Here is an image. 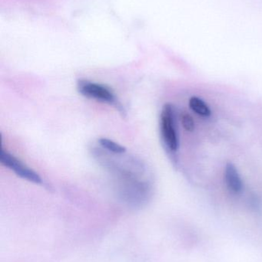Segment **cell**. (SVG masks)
I'll return each mask as SVG.
<instances>
[{
  "label": "cell",
  "mask_w": 262,
  "mask_h": 262,
  "mask_svg": "<svg viewBox=\"0 0 262 262\" xmlns=\"http://www.w3.org/2000/svg\"><path fill=\"white\" fill-rule=\"evenodd\" d=\"M160 130L166 147L171 151H176L179 142L175 124V110L171 104L163 106L160 116Z\"/></svg>",
  "instance_id": "cell-3"
},
{
  "label": "cell",
  "mask_w": 262,
  "mask_h": 262,
  "mask_svg": "<svg viewBox=\"0 0 262 262\" xmlns=\"http://www.w3.org/2000/svg\"><path fill=\"white\" fill-rule=\"evenodd\" d=\"M98 144L101 147L109 152L115 154H123L126 152V148L113 140L107 138H100L98 140Z\"/></svg>",
  "instance_id": "cell-7"
},
{
  "label": "cell",
  "mask_w": 262,
  "mask_h": 262,
  "mask_svg": "<svg viewBox=\"0 0 262 262\" xmlns=\"http://www.w3.org/2000/svg\"><path fill=\"white\" fill-rule=\"evenodd\" d=\"M77 90L83 96L113 105L120 114L126 115L123 104L118 101L115 94L107 86L88 80H79L77 83Z\"/></svg>",
  "instance_id": "cell-2"
},
{
  "label": "cell",
  "mask_w": 262,
  "mask_h": 262,
  "mask_svg": "<svg viewBox=\"0 0 262 262\" xmlns=\"http://www.w3.org/2000/svg\"><path fill=\"white\" fill-rule=\"evenodd\" d=\"M0 162L2 165L13 171L18 177L36 184L43 183V180L37 172L28 167L16 157L5 151L3 146H1V152H0Z\"/></svg>",
  "instance_id": "cell-4"
},
{
  "label": "cell",
  "mask_w": 262,
  "mask_h": 262,
  "mask_svg": "<svg viewBox=\"0 0 262 262\" xmlns=\"http://www.w3.org/2000/svg\"><path fill=\"white\" fill-rule=\"evenodd\" d=\"M225 181L232 192L238 193L243 190V181L236 166L232 163H228L225 168Z\"/></svg>",
  "instance_id": "cell-5"
},
{
  "label": "cell",
  "mask_w": 262,
  "mask_h": 262,
  "mask_svg": "<svg viewBox=\"0 0 262 262\" xmlns=\"http://www.w3.org/2000/svg\"><path fill=\"white\" fill-rule=\"evenodd\" d=\"M118 193L123 203L129 207L140 209L146 206L152 197V186L139 178L120 180Z\"/></svg>",
  "instance_id": "cell-1"
},
{
  "label": "cell",
  "mask_w": 262,
  "mask_h": 262,
  "mask_svg": "<svg viewBox=\"0 0 262 262\" xmlns=\"http://www.w3.org/2000/svg\"><path fill=\"white\" fill-rule=\"evenodd\" d=\"M181 121L185 130L189 131V132L195 130V121L189 114H183L181 117Z\"/></svg>",
  "instance_id": "cell-8"
},
{
  "label": "cell",
  "mask_w": 262,
  "mask_h": 262,
  "mask_svg": "<svg viewBox=\"0 0 262 262\" xmlns=\"http://www.w3.org/2000/svg\"><path fill=\"white\" fill-rule=\"evenodd\" d=\"M189 104L190 108L200 116L209 117L212 115L209 105L198 97H192L189 99Z\"/></svg>",
  "instance_id": "cell-6"
}]
</instances>
